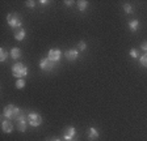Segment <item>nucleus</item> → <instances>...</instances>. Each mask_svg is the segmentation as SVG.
<instances>
[{
    "label": "nucleus",
    "mask_w": 147,
    "mask_h": 141,
    "mask_svg": "<svg viewBox=\"0 0 147 141\" xmlns=\"http://www.w3.org/2000/svg\"><path fill=\"white\" fill-rule=\"evenodd\" d=\"M7 22H8V25L11 26L12 29H21V25H22V21L21 19H20V16L17 15V13H9L8 16H7Z\"/></svg>",
    "instance_id": "7ed1b4c3"
},
{
    "label": "nucleus",
    "mask_w": 147,
    "mask_h": 141,
    "mask_svg": "<svg viewBox=\"0 0 147 141\" xmlns=\"http://www.w3.org/2000/svg\"><path fill=\"white\" fill-rule=\"evenodd\" d=\"M129 29H130V31H133V33H135V31L139 29V21L138 20H131V21L127 24Z\"/></svg>",
    "instance_id": "4468645a"
},
{
    "label": "nucleus",
    "mask_w": 147,
    "mask_h": 141,
    "mask_svg": "<svg viewBox=\"0 0 147 141\" xmlns=\"http://www.w3.org/2000/svg\"><path fill=\"white\" fill-rule=\"evenodd\" d=\"M123 11H125V13H127V15H131V13L134 12V9H133V7L130 5V4H123Z\"/></svg>",
    "instance_id": "a211bd4d"
},
{
    "label": "nucleus",
    "mask_w": 147,
    "mask_h": 141,
    "mask_svg": "<svg viewBox=\"0 0 147 141\" xmlns=\"http://www.w3.org/2000/svg\"><path fill=\"white\" fill-rule=\"evenodd\" d=\"M78 47H79L80 51H84V50L87 49V43L84 42V41H80V42L78 43Z\"/></svg>",
    "instance_id": "aec40b11"
},
{
    "label": "nucleus",
    "mask_w": 147,
    "mask_h": 141,
    "mask_svg": "<svg viewBox=\"0 0 147 141\" xmlns=\"http://www.w3.org/2000/svg\"><path fill=\"white\" fill-rule=\"evenodd\" d=\"M61 56H62V51L59 49H51L47 54V59L53 61V63H58L61 60Z\"/></svg>",
    "instance_id": "0eeeda50"
},
{
    "label": "nucleus",
    "mask_w": 147,
    "mask_h": 141,
    "mask_svg": "<svg viewBox=\"0 0 147 141\" xmlns=\"http://www.w3.org/2000/svg\"><path fill=\"white\" fill-rule=\"evenodd\" d=\"M9 55H11V58H12V59H15V60H17V59H20V58H21L22 52H21V50L18 49V47H13V49L11 50V52H9Z\"/></svg>",
    "instance_id": "ddd939ff"
},
{
    "label": "nucleus",
    "mask_w": 147,
    "mask_h": 141,
    "mask_svg": "<svg viewBox=\"0 0 147 141\" xmlns=\"http://www.w3.org/2000/svg\"><path fill=\"white\" fill-rule=\"evenodd\" d=\"M41 4H42V5H46V4H49V1H47V0H41Z\"/></svg>",
    "instance_id": "393cba45"
},
{
    "label": "nucleus",
    "mask_w": 147,
    "mask_h": 141,
    "mask_svg": "<svg viewBox=\"0 0 147 141\" xmlns=\"http://www.w3.org/2000/svg\"><path fill=\"white\" fill-rule=\"evenodd\" d=\"M71 4H72V1H70V0H68V1H64V5H67V7H71Z\"/></svg>",
    "instance_id": "b1692460"
},
{
    "label": "nucleus",
    "mask_w": 147,
    "mask_h": 141,
    "mask_svg": "<svg viewBox=\"0 0 147 141\" xmlns=\"http://www.w3.org/2000/svg\"><path fill=\"white\" fill-rule=\"evenodd\" d=\"M96 138H98V131L95 127H91L88 131V140L89 141H95Z\"/></svg>",
    "instance_id": "f8f14e48"
},
{
    "label": "nucleus",
    "mask_w": 147,
    "mask_h": 141,
    "mask_svg": "<svg viewBox=\"0 0 147 141\" xmlns=\"http://www.w3.org/2000/svg\"><path fill=\"white\" fill-rule=\"evenodd\" d=\"M130 56H131L133 59H138V51L135 49H131L130 50Z\"/></svg>",
    "instance_id": "412c9836"
},
{
    "label": "nucleus",
    "mask_w": 147,
    "mask_h": 141,
    "mask_svg": "<svg viewBox=\"0 0 147 141\" xmlns=\"http://www.w3.org/2000/svg\"><path fill=\"white\" fill-rule=\"evenodd\" d=\"M7 58H8V51H7L4 47H1V49H0V61L4 63V61L7 60Z\"/></svg>",
    "instance_id": "dca6fc26"
},
{
    "label": "nucleus",
    "mask_w": 147,
    "mask_h": 141,
    "mask_svg": "<svg viewBox=\"0 0 147 141\" xmlns=\"http://www.w3.org/2000/svg\"><path fill=\"white\" fill-rule=\"evenodd\" d=\"M25 37H26V31H25V29H18V30L15 31V39L18 41V42H21V41L25 39Z\"/></svg>",
    "instance_id": "9b49d317"
},
{
    "label": "nucleus",
    "mask_w": 147,
    "mask_h": 141,
    "mask_svg": "<svg viewBox=\"0 0 147 141\" xmlns=\"http://www.w3.org/2000/svg\"><path fill=\"white\" fill-rule=\"evenodd\" d=\"M43 119L40 114L37 112H29L28 114V124L32 127H40L42 124Z\"/></svg>",
    "instance_id": "20e7f679"
},
{
    "label": "nucleus",
    "mask_w": 147,
    "mask_h": 141,
    "mask_svg": "<svg viewBox=\"0 0 147 141\" xmlns=\"http://www.w3.org/2000/svg\"><path fill=\"white\" fill-rule=\"evenodd\" d=\"M16 88H17V89H24L25 88V80L24 78H17V81H16Z\"/></svg>",
    "instance_id": "f3484780"
},
{
    "label": "nucleus",
    "mask_w": 147,
    "mask_h": 141,
    "mask_svg": "<svg viewBox=\"0 0 147 141\" xmlns=\"http://www.w3.org/2000/svg\"><path fill=\"white\" fill-rule=\"evenodd\" d=\"M54 64L55 63H53L50 59L43 58V59H41V61H40V68L42 70H45V72H50V70L54 69Z\"/></svg>",
    "instance_id": "423d86ee"
},
{
    "label": "nucleus",
    "mask_w": 147,
    "mask_h": 141,
    "mask_svg": "<svg viewBox=\"0 0 147 141\" xmlns=\"http://www.w3.org/2000/svg\"><path fill=\"white\" fill-rule=\"evenodd\" d=\"M51 141H62L61 138H54V140H51Z\"/></svg>",
    "instance_id": "a878e982"
},
{
    "label": "nucleus",
    "mask_w": 147,
    "mask_h": 141,
    "mask_svg": "<svg viewBox=\"0 0 147 141\" xmlns=\"http://www.w3.org/2000/svg\"><path fill=\"white\" fill-rule=\"evenodd\" d=\"M76 135V129L74 128V127H67V128L64 129V133H63V138L66 141H72L74 137Z\"/></svg>",
    "instance_id": "6e6552de"
},
{
    "label": "nucleus",
    "mask_w": 147,
    "mask_h": 141,
    "mask_svg": "<svg viewBox=\"0 0 147 141\" xmlns=\"http://www.w3.org/2000/svg\"><path fill=\"white\" fill-rule=\"evenodd\" d=\"M64 55H66V59L68 61H75L78 59V56H79V51L75 49H71V50H67Z\"/></svg>",
    "instance_id": "1a4fd4ad"
},
{
    "label": "nucleus",
    "mask_w": 147,
    "mask_h": 141,
    "mask_svg": "<svg viewBox=\"0 0 147 141\" xmlns=\"http://www.w3.org/2000/svg\"><path fill=\"white\" fill-rule=\"evenodd\" d=\"M139 61H141V64L143 65V67L147 68V54H144L143 56H141V58H139Z\"/></svg>",
    "instance_id": "6ab92c4d"
},
{
    "label": "nucleus",
    "mask_w": 147,
    "mask_h": 141,
    "mask_svg": "<svg viewBox=\"0 0 147 141\" xmlns=\"http://www.w3.org/2000/svg\"><path fill=\"white\" fill-rule=\"evenodd\" d=\"M1 129H3L4 133H12V131H13L12 122H9L8 119L3 120V122H1Z\"/></svg>",
    "instance_id": "9d476101"
},
{
    "label": "nucleus",
    "mask_w": 147,
    "mask_h": 141,
    "mask_svg": "<svg viewBox=\"0 0 147 141\" xmlns=\"http://www.w3.org/2000/svg\"><path fill=\"white\" fill-rule=\"evenodd\" d=\"M12 73L16 78H24L28 74V67L22 63H16L12 65Z\"/></svg>",
    "instance_id": "f03ea898"
},
{
    "label": "nucleus",
    "mask_w": 147,
    "mask_h": 141,
    "mask_svg": "<svg viewBox=\"0 0 147 141\" xmlns=\"http://www.w3.org/2000/svg\"><path fill=\"white\" fill-rule=\"evenodd\" d=\"M141 49L143 50V51H144V52H146V54H147V41H144V42H143V43H142V45H141Z\"/></svg>",
    "instance_id": "5701e85b"
},
{
    "label": "nucleus",
    "mask_w": 147,
    "mask_h": 141,
    "mask_svg": "<svg viewBox=\"0 0 147 141\" xmlns=\"http://www.w3.org/2000/svg\"><path fill=\"white\" fill-rule=\"evenodd\" d=\"M21 108H18L17 106H15V104H8V106H5L4 107V111H3V118H5V119L8 120H16L20 115H21Z\"/></svg>",
    "instance_id": "f257e3e1"
},
{
    "label": "nucleus",
    "mask_w": 147,
    "mask_h": 141,
    "mask_svg": "<svg viewBox=\"0 0 147 141\" xmlns=\"http://www.w3.org/2000/svg\"><path fill=\"white\" fill-rule=\"evenodd\" d=\"M26 7H28V8H34V7H36V1L28 0V1H26Z\"/></svg>",
    "instance_id": "4be33fe9"
},
{
    "label": "nucleus",
    "mask_w": 147,
    "mask_h": 141,
    "mask_svg": "<svg viewBox=\"0 0 147 141\" xmlns=\"http://www.w3.org/2000/svg\"><path fill=\"white\" fill-rule=\"evenodd\" d=\"M76 4H78V9H79L80 12H84V11L88 8V1H86V0H80Z\"/></svg>",
    "instance_id": "2eb2a0df"
},
{
    "label": "nucleus",
    "mask_w": 147,
    "mask_h": 141,
    "mask_svg": "<svg viewBox=\"0 0 147 141\" xmlns=\"http://www.w3.org/2000/svg\"><path fill=\"white\" fill-rule=\"evenodd\" d=\"M16 126H17V129L20 132H25L28 127V115H25L24 111L21 112V115L16 119Z\"/></svg>",
    "instance_id": "39448f33"
}]
</instances>
